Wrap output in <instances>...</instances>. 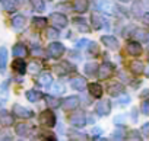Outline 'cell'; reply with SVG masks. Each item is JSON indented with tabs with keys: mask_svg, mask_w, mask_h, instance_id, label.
Masks as SVG:
<instances>
[{
	"mask_svg": "<svg viewBox=\"0 0 149 141\" xmlns=\"http://www.w3.org/2000/svg\"><path fill=\"white\" fill-rule=\"evenodd\" d=\"M74 23L78 25V28H79V31H84V32H89V28H88V25L84 22V19L81 21V19H74Z\"/></svg>",
	"mask_w": 149,
	"mask_h": 141,
	"instance_id": "4dcf8cb0",
	"label": "cell"
},
{
	"mask_svg": "<svg viewBox=\"0 0 149 141\" xmlns=\"http://www.w3.org/2000/svg\"><path fill=\"white\" fill-rule=\"evenodd\" d=\"M142 137L139 135V132L137 131H132L130 134H129V140H140Z\"/></svg>",
	"mask_w": 149,
	"mask_h": 141,
	"instance_id": "f35d334b",
	"label": "cell"
},
{
	"mask_svg": "<svg viewBox=\"0 0 149 141\" xmlns=\"http://www.w3.org/2000/svg\"><path fill=\"white\" fill-rule=\"evenodd\" d=\"M134 39L136 41H142V42H146L148 39H149V35L145 32V31H142V29H137L136 32H134Z\"/></svg>",
	"mask_w": 149,
	"mask_h": 141,
	"instance_id": "83f0119b",
	"label": "cell"
},
{
	"mask_svg": "<svg viewBox=\"0 0 149 141\" xmlns=\"http://www.w3.org/2000/svg\"><path fill=\"white\" fill-rule=\"evenodd\" d=\"M15 131H16L18 135H21V137H26V135L29 134V127H28L26 124L22 122V124H18V125H16Z\"/></svg>",
	"mask_w": 149,
	"mask_h": 141,
	"instance_id": "d4e9b609",
	"label": "cell"
},
{
	"mask_svg": "<svg viewBox=\"0 0 149 141\" xmlns=\"http://www.w3.org/2000/svg\"><path fill=\"white\" fill-rule=\"evenodd\" d=\"M130 72H132L133 74L139 76V74H142V73L145 72V65H143L140 61H132V63H130Z\"/></svg>",
	"mask_w": 149,
	"mask_h": 141,
	"instance_id": "ac0fdd59",
	"label": "cell"
},
{
	"mask_svg": "<svg viewBox=\"0 0 149 141\" xmlns=\"http://www.w3.org/2000/svg\"><path fill=\"white\" fill-rule=\"evenodd\" d=\"M12 111H13V113H15L16 116H19V118H24V119H28V118H32V116H34L32 111H29V109L24 108L22 105H13Z\"/></svg>",
	"mask_w": 149,
	"mask_h": 141,
	"instance_id": "52a82bcc",
	"label": "cell"
},
{
	"mask_svg": "<svg viewBox=\"0 0 149 141\" xmlns=\"http://www.w3.org/2000/svg\"><path fill=\"white\" fill-rule=\"evenodd\" d=\"M45 103H47V106L51 108V109H54V108H57V106L60 105L58 99L54 98V96H47V98H45Z\"/></svg>",
	"mask_w": 149,
	"mask_h": 141,
	"instance_id": "f1b7e54d",
	"label": "cell"
},
{
	"mask_svg": "<svg viewBox=\"0 0 149 141\" xmlns=\"http://www.w3.org/2000/svg\"><path fill=\"white\" fill-rule=\"evenodd\" d=\"M88 50H89V54H97L98 52V45L95 42H89L88 44Z\"/></svg>",
	"mask_w": 149,
	"mask_h": 141,
	"instance_id": "e575fe53",
	"label": "cell"
},
{
	"mask_svg": "<svg viewBox=\"0 0 149 141\" xmlns=\"http://www.w3.org/2000/svg\"><path fill=\"white\" fill-rule=\"evenodd\" d=\"M88 44V39H82L79 44H78V47H84V45H86Z\"/></svg>",
	"mask_w": 149,
	"mask_h": 141,
	"instance_id": "ee69618b",
	"label": "cell"
},
{
	"mask_svg": "<svg viewBox=\"0 0 149 141\" xmlns=\"http://www.w3.org/2000/svg\"><path fill=\"white\" fill-rule=\"evenodd\" d=\"M95 111H97V113L101 115V116L108 115V113H110V102H108V100H101V102L97 105Z\"/></svg>",
	"mask_w": 149,
	"mask_h": 141,
	"instance_id": "4fadbf2b",
	"label": "cell"
},
{
	"mask_svg": "<svg viewBox=\"0 0 149 141\" xmlns=\"http://www.w3.org/2000/svg\"><path fill=\"white\" fill-rule=\"evenodd\" d=\"M0 140H12V135H9L8 131H2L0 132Z\"/></svg>",
	"mask_w": 149,
	"mask_h": 141,
	"instance_id": "ab89813d",
	"label": "cell"
},
{
	"mask_svg": "<svg viewBox=\"0 0 149 141\" xmlns=\"http://www.w3.org/2000/svg\"><path fill=\"white\" fill-rule=\"evenodd\" d=\"M123 92H124V87H123V85H120V83H113V85L108 86V93H110L111 96H118V95H121Z\"/></svg>",
	"mask_w": 149,
	"mask_h": 141,
	"instance_id": "d6986e66",
	"label": "cell"
},
{
	"mask_svg": "<svg viewBox=\"0 0 149 141\" xmlns=\"http://www.w3.org/2000/svg\"><path fill=\"white\" fill-rule=\"evenodd\" d=\"M34 55H37V57H44V54H42V50H40V48L34 50Z\"/></svg>",
	"mask_w": 149,
	"mask_h": 141,
	"instance_id": "b9f144b4",
	"label": "cell"
},
{
	"mask_svg": "<svg viewBox=\"0 0 149 141\" xmlns=\"http://www.w3.org/2000/svg\"><path fill=\"white\" fill-rule=\"evenodd\" d=\"M40 68H41V65H40L38 63H32V64L29 65V72H31V73H38Z\"/></svg>",
	"mask_w": 149,
	"mask_h": 141,
	"instance_id": "8d00e7d4",
	"label": "cell"
},
{
	"mask_svg": "<svg viewBox=\"0 0 149 141\" xmlns=\"http://www.w3.org/2000/svg\"><path fill=\"white\" fill-rule=\"evenodd\" d=\"M31 3H32V6H34V9L37 10V12H44V2L42 0H31Z\"/></svg>",
	"mask_w": 149,
	"mask_h": 141,
	"instance_id": "f546056e",
	"label": "cell"
},
{
	"mask_svg": "<svg viewBox=\"0 0 149 141\" xmlns=\"http://www.w3.org/2000/svg\"><path fill=\"white\" fill-rule=\"evenodd\" d=\"M0 124L5 125V127L12 125L13 124V116L8 111H0Z\"/></svg>",
	"mask_w": 149,
	"mask_h": 141,
	"instance_id": "e0dca14e",
	"label": "cell"
},
{
	"mask_svg": "<svg viewBox=\"0 0 149 141\" xmlns=\"http://www.w3.org/2000/svg\"><path fill=\"white\" fill-rule=\"evenodd\" d=\"M6 64H8V51L6 48H0V72H5L6 68Z\"/></svg>",
	"mask_w": 149,
	"mask_h": 141,
	"instance_id": "603a6c76",
	"label": "cell"
},
{
	"mask_svg": "<svg viewBox=\"0 0 149 141\" xmlns=\"http://www.w3.org/2000/svg\"><path fill=\"white\" fill-rule=\"evenodd\" d=\"M69 122H70V125L76 127V128H82V127L86 124V116H85V113L81 112V111L73 112V113H70V116H69Z\"/></svg>",
	"mask_w": 149,
	"mask_h": 141,
	"instance_id": "6da1fadb",
	"label": "cell"
},
{
	"mask_svg": "<svg viewBox=\"0 0 149 141\" xmlns=\"http://www.w3.org/2000/svg\"><path fill=\"white\" fill-rule=\"evenodd\" d=\"M113 137H114V138H118V140L124 138V129H123V128H118V129H116Z\"/></svg>",
	"mask_w": 149,
	"mask_h": 141,
	"instance_id": "d590c367",
	"label": "cell"
},
{
	"mask_svg": "<svg viewBox=\"0 0 149 141\" xmlns=\"http://www.w3.org/2000/svg\"><path fill=\"white\" fill-rule=\"evenodd\" d=\"M92 134H97V135H100V134H101V129H100V128H95V129L92 131Z\"/></svg>",
	"mask_w": 149,
	"mask_h": 141,
	"instance_id": "f6af8a7d",
	"label": "cell"
},
{
	"mask_svg": "<svg viewBox=\"0 0 149 141\" xmlns=\"http://www.w3.org/2000/svg\"><path fill=\"white\" fill-rule=\"evenodd\" d=\"M40 122L45 127H54L56 125V115L51 111H44L40 115Z\"/></svg>",
	"mask_w": 149,
	"mask_h": 141,
	"instance_id": "277c9868",
	"label": "cell"
},
{
	"mask_svg": "<svg viewBox=\"0 0 149 141\" xmlns=\"http://www.w3.org/2000/svg\"><path fill=\"white\" fill-rule=\"evenodd\" d=\"M127 52L130 54V55H140L142 54V47H140V44L139 42H129L127 44Z\"/></svg>",
	"mask_w": 149,
	"mask_h": 141,
	"instance_id": "2e32d148",
	"label": "cell"
},
{
	"mask_svg": "<svg viewBox=\"0 0 149 141\" xmlns=\"http://www.w3.org/2000/svg\"><path fill=\"white\" fill-rule=\"evenodd\" d=\"M12 68L15 70V72L18 74H25L26 72V63L24 61V58H18L12 63Z\"/></svg>",
	"mask_w": 149,
	"mask_h": 141,
	"instance_id": "9c48e42d",
	"label": "cell"
},
{
	"mask_svg": "<svg viewBox=\"0 0 149 141\" xmlns=\"http://www.w3.org/2000/svg\"><path fill=\"white\" fill-rule=\"evenodd\" d=\"M47 36L50 39H57L58 38V29H47Z\"/></svg>",
	"mask_w": 149,
	"mask_h": 141,
	"instance_id": "d6a6232c",
	"label": "cell"
},
{
	"mask_svg": "<svg viewBox=\"0 0 149 141\" xmlns=\"http://www.w3.org/2000/svg\"><path fill=\"white\" fill-rule=\"evenodd\" d=\"M92 23H94V29H100L101 28V18L98 13L92 15Z\"/></svg>",
	"mask_w": 149,
	"mask_h": 141,
	"instance_id": "1f68e13d",
	"label": "cell"
},
{
	"mask_svg": "<svg viewBox=\"0 0 149 141\" xmlns=\"http://www.w3.org/2000/svg\"><path fill=\"white\" fill-rule=\"evenodd\" d=\"M2 6H3L5 10H8V12H15V10L18 9L16 0H2Z\"/></svg>",
	"mask_w": 149,
	"mask_h": 141,
	"instance_id": "7402d4cb",
	"label": "cell"
},
{
	"mask_svg": "<svg viewBox=\"0 0 149 141\" xmlns=\"http://www.w3.org/2000/svg\"><path fill=\"white\" fill-rule=\"evenodd\" d=\"M69 137H70V140H85L86 138V135H81L79 132H70L69 134Z\"/></svg>",
	"mask_w": 149,
	"mask_h": 141,
	"instance_id": "836d02e7",
	"label": "cell"
},
{
	"mask_svg": "<svg viewBox=\"0 0 149 141\" xmlns=\"http://www.w3.org/2000/svg\"><path fill=\"white\" fill-rule=\"evenodd\" d=\"M38 83L42 86V87H48L51 83H53V77L50 73H42L40 77H38Z\"/></svg>",
	"mask_w": 149,
	"mask_h": 141,
	"instance_id": "ffe728a7",
	"label": "cell"
},
{
	"mask_svg": "<svg viewBox=\"0 0 149 141\" xmlns=\"http://www.w3.org/2000/svg\"><path fill=\"white\" fill-rule=\"evenodd\" d=\"M73 9L79 13H85L88 10V0H73Z\"/></svg>",
	"mask_w": 149,
	"mask_h": 141,
	"instance_id": "9a60e30c",
	"label": "cell"
},
{
	"mask_svg": "<svg viewBox=\"0 0 149 141\" xmlns=\"http://www.w3.org/2000/svg\"><path fill=\"white\" fill-rule=\"evenodd\" d=\"M32 25L37 28V29H44L47 26V21L44 18H34L32 19Z\"/></svg>",
	"mask_w": 149,
	"mask_h": 141,
	"instance_id": "4316f807",
	"label": "cell"
},
{
	"mask_svg": "<svg viewBox=\"0 0 149 141\" xmlns=\"http://www.w3.org/2000/svg\"><path fill=\"white\" fill-rule=\"evenodd\" d=\"M50 21L51 23L56 26V28H64L67 25V18L63 15V13H51L50 15Z\"/></svg>",
	"mask_w": 149,
	"mask_h": 141,
	"instance_id": "5b68a950",
	"label": "cell"
},
{
	"mask_svg": "<svg viewBox=\"0 0 149 141\" xmlns=\"http://www.w3.org/2000/svg\"><path fill=\"white\" fill-rule=\"evenodd\" d=\"M143 22H145V23H146V25L149 26V12L143 15Z\"/></svg>",
	"mask_w": 149,
	"mask_h": 141,
	"instance_id": "7bdbcfd3",
	"label": "cell"
},
{
	"mask_svg": "<svg viewBox=\"0 0 149 141\" xmlns=\"http://www.w3.org/2000/svg\"><path fill=\"white\" fill-rule=\"evenodd\" d=\"M114 73V65L111 63H104L101 67H98V77L100 79H108Z\"/></svg>",
	"mask_w": 149,
	"mask_h": 141,
	"instance_id": "7a4b0ae2",
	"label": "cell"
},
{
	"mask_svg": "<svg viewBox=\"0 0 149 141\" xmlns=\"http://www.w3.org/2000/svg\"><path fill=\"white\" fill-rule=\"evenodd\" d=\"M120 2H124L126 3V2H130V0H120Z\"/></svg>",
	"mask_w": 149,
	"mask_h": 141,
	"instance_id": "bcb514c9",
	"label": "cell"
},
{
	"mask_svg": "<svg viewBox=\"0 0 149 141\" xmlns=\"http://www.w3.org/2000/svg\"><path fill=\"white\" fill-rule=\"evenodd\" d=\"M64 54V47L60 42H51L48 45V55L53 58H60Z\"/></svg>",
	"mask_w": 149,
	"mask_h": 141,
	"instance_id": "3957f363",
	"label": "cell"
},
{
	"mask_svg": "<svg viewBox=\"0 0 149 141\" xmlns=\"http://www.w3.org/2000/svg\"><path fill=\"white\" fill-rule=\"evenodd\" d=\"M78 106H79V98L78 96H69L61 103V108L64 111H74Z\"/></svg>",
	"mask_w": 149,
	"mask_h": 141,
	"instance_id": "8992f818",
	"label": "cell"
},
{
	"mask_svg": "<svg viewBox=\"0 0 149 141\" xmlns=\"http://www.w3.org/2000/svg\"><path fill=\"white\" fill-rule=\"evenodd\" d=\"M140 109H142V112H143L145 115H149V100H145V102L142 103Z\"/></svg>",
	"mask_w": 149,
	"mask_h": 141,
	"instance_id": "74e56055",
	"label": "cell"
},
{
	"mask_svg": "<svg viewBox=\"0 0 149 141\" xmlns=\"http://www.w3.org/2000/svg\"><path fill=\"white\" fill-rule=\"evenodd\" d=\"M12 54L18 58H25L28 55V50H26V47L24 44H16L13 47V50H12Z\"/></svg>",
	"mask_w": 149,
	"mask_h": 141,
	"instance_id": "8fae6325",
	"label": "cell"
},
{
	"mask_svg": "<svg viewBox=\"0 0 149 141\" xmlns=\"http://www.w3.org/2000/svg\"><path fill=\"white\" fill-rule=\"evenodd\" d=\"M148 60H149V48H148Z\"/></svg>",
	"mask_w": 149,
	"mask_h": 141,
	"instance_id": "7dc6e473",
	"label": "cell"
},
{
	"mask_svg": "<svg viewBox=\"0 0 149 141\" xmlns=\"http://www.w3.org/2000/svg\"><path fill=\"white\" fill-rule=\"evenodd\" d=\"M24 25H25V18L22 15H16L12 18V26L15 29H21V28H24Z\"/></svg>",
	"mask_w": 149,
	"mask_h": 141,
	"instance_id": "cb8c5ba5",
	"label": "cell"
},
{
	"mask_svg": "<svg viewBox=\"0 0 149 141\" xmlns=\"http://www.w3.org/2000/svg\"><path fill=\"white\" fill-rule=\"evenodd\" d=\"M70 86H72L73 89L82 92V90L86 89V80H85L84 77H74V79L70 80Z\"/></svg>",
	"mask_w": 149,
	"mask_h": 141,
	"instance_id": "30bf717a",
	"label": "cell"
},
{
	"mask_svg": "<svg viewBox=\"0 0 149 141\" xmlns=\"http://www.w3.org/2000/svg\"><path fill=\"white\" fill-rule=\"evenodd\" d=\"M142 132H143L145 135H149V122L145 124V125L142 127Z\"/></svg>",
	"mask_w": 149,
	"mask_h": 141,
	"instance_id": "60d3db41",
	"label": "cell"
},
{
	"mask_svg": "<svg viewBox=\"0 0 149 141\" xmlns=\"http://www.w3.org/2000/svg\"><path fill=\"white\" fill-rule=\"evenodd\" d=\"M88 89H89V93H91V96H94V98H97V99H100L101 96H102V86L101 85H98V83H91L89 86H88Z\"/></svg>",
	"mask_w": 149,
	"mask_h": 141,
	"instance_id": "5bb4252c",
	"label": "cell"
},
{
	"mask_svg": "<svg viewBox=\"0 0 149 141\" xmlns=\"http://www.w3.org/2000/svg\"><path fill=\"white\" fill-rule=\"evenodd\" d=\"M101 41H102V44H104L107 48H110V50H117V48H118V41H117L114 36H111V35H104V36L101 38Z\"/></svg>",
	"mask_w": 149,
	"mask_h": 141,
	"instance_id": "ba28073f",
	"label": "cell"
},
{
	"mask_svg": "<svg viewBox=\"0 0 149 141\" xmlns=\"http://www.w3.org/2000/svg\"><path fill=\"white\" fill-rule=\"evenodd\" d=\"M42 98H44V95L41 92H38V90H28L26 92V99L29 102H38Z\"/></svg>",
	"mask_w": 149,
	"mask_h": 141,
	"instance_id": "44dd1931",
	"label": "cell"
},
{
	"mask_svg": "<svg viewBox=\"0 0 149 141\" xmlns=\"http://www.w3.org/2000/svg\"><path fill=\"white\" fill-rule=\"evenodd\" d=\"M70 70H74V67L73 65H69V63H66V61H63L58 65H56V72H57L58 76H66Z\"/></svg>",
	"mask_w": 149,
	"mask_h": 141,
	"instance_id": "7c38bea8",
	"label": "cell"
},
{
	"mask_svg": "<svg viewBox=\"0 0 149 141\" xmlns=\"http://www.w3.org/2000/svg\"><path fill=\"white\" fill-rule=\"evenodd\" d=\"M85 73L88 76H94L95 73H98V64L97 63H86L85 64Z\"/></svg>",
	"mask_w": 149,
	"mask_h": 141,
	"instance_id": "484cf974",
	"label": "cell"
}]
</instances>
